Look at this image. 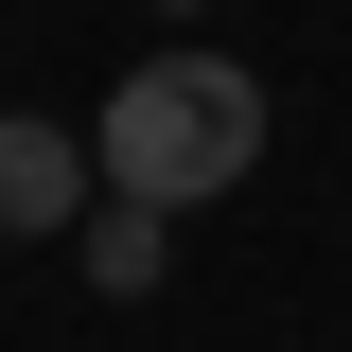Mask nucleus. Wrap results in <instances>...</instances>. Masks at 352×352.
<instances>
[{"mask_svg": "<svg viewBox=\"0 0 352 352\" xmlns=\"http://www.w3.org/2000/svg\"><path fill=\"white\" fill-rule=\"evenodd\" d=\"M88 159H106V194H141V212L247 194V159H264V88L229 71V53H141V71L106 88Z\"/></svg>", "mask_w": 352, "mask_h": 352, "instance_id": "nucleus-1", "label": "nucleus"}, {"mask_svg": "<svg viewBox=\"0 0 352 352\" xmlns=\"http://www.w3.org/2000/svg\"><path fill=\"white\" fill-rule=\"evenodd\" d=\"M88 282H106V300H159V282H176V212L106 194V212H88Z\"/></svg>", "mask_w": 352, "mask_h": 352, "instance_id": "nucleus-3", "label": "nucleus"}, {"mask_svg": "<svg viewBox=\"0 0 352 352\" xmlns=\"http://www.w3.org/2000/svg\"><path fill=\"white\" fill-rule=\"evenodd\" d=\"M159 18H212V0H159Z\"/></svg>", "mask_w": 352, "mask_h": 352, "instance_id": "nucleus-4", "label": "nucleus"}, {"mask_svg": "<svg viewBox=\"0 0 352 352\" xmlns=\"http://www.w3.org/2000/svg\"><path fill=\"white\" fill-rule=\"evenodd\" d=\"M0 229H88V124L0 106Z\"/></svg>", "mask_w": 352, "mask_h": 352, "instance_id": "nucleus-2", "label": "nucleus"}]
</instances>
